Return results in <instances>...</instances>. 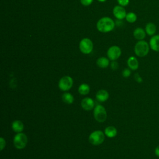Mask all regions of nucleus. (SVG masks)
I'll return each mask as SVG.
<instances>
[{"instance_id": "obj_4", "label": "nucleus", "mask_w": 159, "mask_h": 159, "mask_svg": "<svg viewBox=\"0 0 159 159\" xmlns=\"http://www.w3.org/2000/svg\"><path fill=\"white\" fill-rule=\"evenodd\" d=\"M27 135L22 132L17 133L13 139V143L14 147L17 149L24 148L27 143Z\"/></svg>"}, {"instance_id": "obj_26", "label": "nucleus", "mask_w": 159, "mask_h": 159, "mask_svg": "<svg viewBox=\"0 0 159 159\" xmlns=\"http://www.w3.org/2000/svg\"><path fill=\"white\" fill-rule=\"evenodd\" d=\"M134 79H135V80L137 83H142V81H143L142 78H141V76H140V75H139V73H135V74L134 75Z\"/></svg>"}, {"instance_id": "obj_18", "label": "nucleus", "mask_w": 159, "mask_h": 159, "mask_svg": "<svg viewBox=\"0 0 159 159\" xmlns=\"http://www.w3.org/2000/svg\"><path fill=\"white\" fill-rule=\"evenodd\" d=\"M97 65L102 68H107L109 65V58H107L106 57H100L96 61Z\"/></svg>"}, {"instance_id": "obj_15", "label": "nucleus", "mask_w": 159, "mask_h": 159, "mask_svg": "<svg viewBox=\"0 0 159 159\" xmlns=\"http://www.w3.org/2000/svg\"><path fill=\"white\" fill-rule=\"evenodd\" d=\"M127 65L129 68L132 70H136L138 69L139 64V61L136 57L134 56L130 57L127 60Z\"/></svg>"}, {"instance_id": "obj_8", "label": "nucleus", "mask_w": 159, "mask_h": 159, "mask_svg": "<svg viewBox=\"0 0 159 159\" xmlns=\"http://www.w3.org/2000/svg\"><path fill=\"white\" fill-rule=\"evenodd\" d=\"M121 55V49L117 45H113L109 48L107 52L108 58L112 61H115L118 59Z\"/></svg>"}, {"instance_id": "obj_17", "label": "nucleus", "mask_w": 159, "mask_h": 159, "mask_svg": "<svg viewBox=\"0 0 159 159\" xmlns=\"http://www.w3.org/2000/svg\"><path fill=\"white\" fill-rule=\"evenodd\" d=\"M117 129L114 126H108L104 130L105 135L109 138H113L117 135Z\"/></svg>"}, {"instance_id": "obj_6", "label": "nucleus", "mask_w": 159, "mask_h": 159, "mask_svg": "<svg viewBox=\"0 0 159 159\" xmlns=\"http://www.w3.org/2000/svg\"><path fill=\"white\" fill-rule=\"evenodd\" d=\"M94 119L99 122H103L107 118L106 109L102 105H97L93 111Z\"/></svg>"}, {"instance_id": "obj_10", "label": "nucleus", "mask_w": 159, "mask_h": 159, "mask_svg": "<svg viewBox=\"0 0 159 159\" xmlns=\"http://www.w3.org/2000/svg\"><path fill=\"white\" fill-rule=\"evenodd\" d=\"M150 49L155 52H159V34L152 36L149 40Z\"/></svg>"}, {"instance_id": "obj_29", "label": "nucleus", "mask_w": 159, "mask_h": 159, "mask_svg": "<svg viewBox=\"0 0 159 159\" xmlns=\"http://www.w3.org/2000/svg\"><path fill=\"white\" fill-rule=\"evenodd\" d=\"M98 1H99V2H105L106 0H97Z\"/></svg>"}, {"instance_id": "obj_16", "label": "nucleus", "mask_w": 159, "mask_h": 159, "mask_svg": "<svg viewBox=\"0 0 159 159\" xmlns=\"http://www.w3.org/2000/svg\"><path fill=\"white\" fill-rule=\"evenodd\" d=\"M12 129L16 133L22 132L24 129V125L22 122L20 120H16L12 123Z\"/></svg>"}, {"instance_id": "obj_19", "label": "nucleus", "mask_w": 159, "mask_h": 159, "mask_svg": "<svg viewBox=\"0 0 159 159\" xmlns=\"http://www.w3.org/2000/svg\"><path fill=\"white\" fill-rule=\"evenodd\" d=\"M62 100L65 103L71 104L74 101V97L70 93H64L62 95Z\"/></svg>"}, {"instance_id": "obj_21", "label": "nucleus", "mask_w": 159, "mask_h": 159, "mask_svg": "<svg viewBox=\"0 0 159 159\" xmlns=\"http://www.w3.org/2000/svg\"><path fill=\"white\" fill-rule=\"evenodd\" d=\"M125 19L129 23H134L137 19V16L135 13L133 12H130L127 13Z\"/></svg>"}, {"instance_id": "obj_28", "label": "nucleus", "mask_w": 159, "mask_h": 159, "mask_svg": "<svg viewBox=\"0 0 159 159\" xmlns=\"http://www.w3.org/2000/svg\"><path fill=\"white\" fill-rule=\"evenodd\" d=\"M154 152H155V155L159 158V145L157 146L155 148V150H154Z\"/></svg>"}, {"instance_id": "obj_25", "label": "nucleus", "mask_w": 159, "mask_h": 159, "mask_svg": "<svg viewBox=\"0 0 159 159\" xmlns=\"http://www.w3.org/2000/svg\"><path fill=\"white\" fill-rule=\"evenodd\" d=\"M6 146V140L3 137L0 138V150H2Z\"/></svg>"}, {"instance_id": "obj_14", "label": "nucleus", "mask_w": 159, "mask_h": 159, "mask_svg": "<svg viewBox=\"0 0 159 159\" xmlns=\"http://www.w3.org/2000/svg\"><path fill=\"white\" fill-rule=\"evenodd\" d=\"M109 97V93L104 89H101L98 91L96 94L97 100L99 102H104L108 99Z\"/></svg>"}, {"instance_id": "obj_27", "label": "nucleus", "mask_w": 159, "mask_h": 159, "mask_svg": "<svg viewBox=\"0 0 159 159\" xmlns=\"http://www.w3.org/2000/svg\"><path fill=\"white\" fill-rule=\"evenodd\" d=\"M118 63L116 61H113L111 63V67L113 70H116L118 68Z\"/></svg>"}, {"instance_id": "obj_24", "label": "nucleus", "mask_w": 159, "mask_h": 159, "mask_svg": "<svg viewBox=\"0 0 159 159\" xmlns=\"http://www.w3.org/2000/svg\"><path fill=\"white\" fill-rule=\"evenodd\" d=\"M80 2L84 6H88L91 4V3L93 2V0H80Z\"/></svg>"}, {"instance_id": "obj_5", "label": "nucleus", "mask_w": 159, "mask_h": 159, "mask_svg": "<svg viewBox=\"0 0 159 159\" xmlns=\"http://www.w3.org/2000/svg\"><path fill=\"white\" fill-rule=\"evenodd\" d=\"M79 48L83 53L89 54L93 50V43L91 39L84 38L80 42Z\"/></svg>"}, {"instance_id": "obj_11", "label": "nucleus", "mask_w": 159, "mask_h": 159, "mask_svg": "<svg viewBox=\"0 0 159 159\" xmlns=\"http://www.w3.org/2000/svg\"><path fill=\"white\" fill-rule=\"evenodd\" d=\"M81 107L85 111H90L93 109L94 106V102L93 99L90 98H84L81 102Z\"/></svg>"}, {"instance_id": "obj_12", "label": "nucleus", "mask_w": 159, "mask_h": 159, "mask_svg": "<svg viewBox=\"0 0 159 159\" xmlns=\"http://www.w3.org/2000/svg\"><path fill=\"white\" fill-rule=\"evenodd\" d=\"M146 35L147 34L145 29L142 27H137L135 29L133 32V36L137 40H144V39L146 37Z\"/></svg>"}, {"instance_id": "obj_13", "label": "nucleus", "mask_w": 159, "mask_h": 159, "mask_svg": "<svg viewBox=\"0 0 159 159\" xmlns=\"http://www.w3.org/2000/svg\"><path fill=\"white\" fill-rule=\"evenodd\" d=\"M145 30L147 35L148 36H153L156 34L157 32V25L153 22H148L145 27Z\"/></svg>"}, {"instance_id": "obj_2", "label": "nucleus", "mask_w": 159, "mask_h": 159, "mask_svg": "<svg viewBox=\"0 0 159 159\" xmlns=\"http://www.w3.org/2000/svg\"><path fill=\"white\" fill-rule=\"evenodd\" d=\"M150 50V47L149 43L144 40H138L134 46V53L139 57H144L147 56Z\"/></svg>"}, {"instance_id": "obj_20", "label": "nucleus", "mask_w": 159, "mask_h": 159, "mask_svg": "<svg viewBox=\"0 0 159 159\" xmlns=\"http://www.w3.org/2000/svg\"><path fill=\"white\" fill-rule=\"evenodd\" d=\"M90 87L88 84L83 83L78 88V92L82 95L88 94L89 93Z\"/></svg>"}, {"instance_id": "obj_9", "label": "nucleus", "mask_w": 159, "mask_h": 159, "mask_svg": "<svg viewBox=\"0 0 159 159\" xmlns=\"http://www.w3.org/2000/svg\"><path fill=\"white\" fill-rule=\"evenodd\" d=\"M112 13L114 16L118 20H122L125 18L126 11L123 6L120 5L116 6L112 10Z\"/></svg>"}, {"instance_id": "obj_23", "label": "nucleus", "mask_w": 159, "mask_h": 159, "mask_svg": "<svg viewBox=\"0 0 159 159\" xmlns=\"http://www.w3.org/2000/svg\"><path fill=\"white\" fill-rule=\"evenodd\" d=\"M117 1L120 6L125 7L129 4L130 0H117Z\"/></svg>"}, {"instance_id": "obj_22", "label": "nucleus", "mask_w": 159, "mask_h": 159, "mask_svg": "<svg viewBox=\"0 0 159 159\" xmlns=\"http://www.w3.org/2000/svg\"><path fill=\"white\" fill-rule=\"evenodd\" d=\"M122 76L124 78H128L131 75V71L130 70H129V68H125L123 71H122Z\"/></svg>"}, {"instance_id": "obj_7", "label": "nucleus", "mask_w": 159, "mask_h": 159, "mask_svg": "<svg viewBox=\"0 0 159 159\" xmlns=\"http://www.w3.org/2000/svg\"><path fill=\"white\" fill-rule=\"evenodd\" d=\"M73 84V78L69 76H65L59 80L58 87L61 91H67L71 88Z\"/></svg>"}, {"instance_id": "obj_1", "label": "nucleus", "mask_w": 159, "mask_h": 159, "mask_svg": "<svg viewBox=\"0 0 159 159\" xmlns=\"http://www.w3.org/2000/svg\"><path fill=\"white\" fill-rule=\"evenodd\" d=\"M115 27L114 21L109 17L101 18L96 24V27L98 31L102 33H107L112 31Z\"/></svg>"}, {"instance_id": "obj_3", "label": "nucleus", "mask_w": 159, "mask_h": 159, "mask_svg": "<svg viewBox=\"0 0 159 159\" xmlns=\"http://www.w3.org/2000/svg\"><path fill=\"white\" fill-rule=\"evenodd\" d=\"M105 139V134L101 130H95L89 136L88 140L93 145H99L103 143Z\"/></svg>"}]
</instances>
